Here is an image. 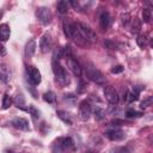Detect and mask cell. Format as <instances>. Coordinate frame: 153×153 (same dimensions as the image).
I'll return each instance as SVG.
<instances>
[{
  "label": "cell",
  "mask_w": 153,
  "mask_h": 153,
  "mask_svg": "<svg viewBox=\"0 0 153 153\" xmlns=\"http://www.w3.org/2000/svg\"><path fill=\"white\" fill-rule=\"evenodd\" d=\"M85 72H86V75L90 80L97 82V84H103L104 82V76L102 74L100 71H98L92 63H86L85 66Z\"/></svg>",
  "instance_id": "cell-4"
},
{
  "label": "cell",
  "mask_w": 153,
  "mask_h": 153,
  "mask_svg": "<svg viewBox=\"0 0 153 153\" xmlns=\"http://www.w3.org/2000/svg\"><path fill=\"white\" fill-rule=\"evenodd\" d=\"M55 145H57L62 152L63 151H72L74 148V142L71 137H60L55 141Z\"/></svg>",
  "instance_id": "cell-11"
},
{
  "label": "cell",
  "mask_w": 153,
  "mask_h": 153,
  "mask_svg": "<svg viewBox=\"0 0 153 153\" xmlns=\"http://www.w3.org/2000/svg\"><path fill=\"white\" fill-rule=\"evenodd\" d=\"M140 29H141V22L137 18H134L133 23H131V32L133 33H139Z\"/></svg>",
  "instance_id": "cell-23"
},
{
  "label": "cell",
  "mask_w": 153,
  "mask_h": 153,
  "mask_svg": "<svg viewBox=\"0 0 153 153\" xmlns=\"http://www.w3.org/2000/svg\"><path fill=\"white\" fill-rule=\"evenodd\" d=\"M139 94H140V88H139V87H134L130 92H127L126 99H127L129 103H133V102H135V100L139 99Z\"/></svg>",
  "instance_id": "cell-17"
},
{
  "label": "cell",
  "mask_w": 153,
  "mask_h": 153,
  "mask_svg": "<svg viewBox=\"0 0 153 153\" xmlns=\"http://www.w3.org/2000/svg\"><path fill=\"white\" fill-rule=\"evenodd\" d=\"M43 100L47 102V103L53 104V103H55V100H56V96H55V93H54L53 91H48V92H45V93L43 94Z\"/></svg>",
  "instance_id": "cell-21"
},
{
  "label": "cell",
  "mask_w": 153,
  "mask_h": 153,
  "mask_svg": "<svg viewBox=\"0 0 153 153\" xmlns=\"http://www.w3.org/2000/svg\"><path fill=\"white\" fill-rule=\"evenodd\" d=\"M56 7H57V11H59L61 14H65V13H67V12H68L69 2H67V1H65V0H61V1H59V2H57Z\"/></svg>",
  "instance_id": "cell-20"
},
{
  "label": "cell",
  "mask_w": 153,
  "mask_h": 153,
  "mask_svg": "<svg viewBox=\"0 0 153 153\" xmlns=\"http://www.w3.org/2000/svg\"><path fill=\"white\" fill-rule=\"evenodd\" d=\"M110 24H111V17H110V14L108 13V12H102L100 13V17H99V25H100V29L103 30V31H106L108 29H109V26H110Z\"/></svg>",
  "instance_id": "cell-12"
},
{
  "label": "cell",
  "mask_w": 153,
  "mask_h": 153,
  "mask_svg": "<svg viewBox=\"0 0 153 153\" xmlns=\"http://www.w3.org/2000/svg\"><path fill=\"white\" fill-rule=\"evenodd\" d=\"M114 153H129V152H128V149L126 147H118V148H116L114 151Z\"/></svg>",
  "instance_id": "cell-33"
},
{
  "label": "cell",
  "mask_w": 153,
  "mask_h": 153,
  "mask_svg": "<svg viewBox=\"0 0 153 153\" xmlns=\"http://www.w3.org/2000/svg\"><path fill=\"white\" fill-rule=\"evenodd\" d=\"M93 116H94V118H96L97 121H100V120H103V118L105 117V111H104L102 108L96 106V108L93 109Z\"/></svg>",
  "instance_id": "cell-22"
},
{
  "label": "cell",
  "mask_w": 153,
  "mask_h": 153,
  "mask_svg": "<svg viewBox=\"0 0 153 153\" xmlns=\"http://www.w3.org/2000/svg\"><path fill=\"white\" fill-rule=\"evenodd\" d=\"M106 137L112 140V141H120L122 139H124V133L121 130V129H111V130H108L105 133Z\"/></svg>",
  "instance_id": "cell-13"
},
{
  "label": "cell",
  "mask_w": 153,
  "mask_h": 153,
  "mask_svg": "<svg viewBox=\"0 0 153 153\" xmlns=\"http://www.w3.org/2000/svg\"><path fill=\"white\" fill-rule=\"evenodd\" d=\"M14 102H16V105H17L18 108H22V109H23V105L25 104V100H24L23 94H17L16 98H14Z\"/></svg>",
  "instance_id": "cell-28"
},
{
  "label": "cell",
  "mask_w": 153,
  "mask_h": 153,
  "mask_svg": "<svg viewBox=\"0 0 153 153\" xmlns=\"http://www.w3.org/2000/svg\"><path fill=\"white\" fill-rule=\"evenodd\" d=\"M36 17H37V19H38L43 25H47V24H49L50 20H51V12H50V10H49L48 7L42 6V7H38V8L36 10Z\"/></svg>",
  "instance_id": "cell-5"
},
{
  "label": "cell",
  "mask_w": 153,
  "mask_h": 153,
  "mask_svg": "<svg viewBox=\"0 0 153 153\" xmlns=\"http://www.w3.org/2000/svg\"><path fill=\"white\" fill-rule=\"evenodd\" d=\"M152 18V12L149 8H143L142 10V20L143 23H149Z\"/></svg>",
  "instance_id": "cell-24"
},
{
  "label": "cell",
  "mask_w": 153,
  "mask_h": 153,
  "mask_svg": "<svg viewBox=\"0 0 153 153\" xmlns=\"http://www.w3.org/2000/svg\"><path fill=\"white\" fill-rule=\"evenodd\" d=\"M129 18H130V16L128 14V13H123L122 16H121V23H122V25H127L128 23H129Z\"/></svg>",
  "instance_id": "cell-31"
},
{
  "label": "cell",
  "mask_w": 153,
  "mask_h": 153,
  "mask_svg": "<svg viewBox=\"0 0 153 153\" xmlns=\"http://www.w3.org/2000/svg\"><path fill=\"white\" fill-rule=\"evenodd\" d=\"M60 59H61L60 53H59V51H55L54 59H53V71H54V74H55V76H56V81H57L60 85L66 86V85L69 84L71 79H69V75H68V73L66 72V69L60 65V62H59Z\"/></svg>",
  "instance_id": "cell-1"
},
{
  "label": "cell",
  "mask_w": 153,
  "mask_h": 153,
  "mask_svg": "<svg viewBox=\"0 0 153 153\" xmlns=\"http://www.w3.org/2000/svg\"><path fill=\"white\" fill-rule=\"evenodd\" d=\"M152 97H148V98H146V99H143L142 102H141V109H146V108H148L149 105H152Z\"/></svg>",
  "instance_id": "cell-30"
},
{
  "label": "cell",
  "mask_w": 153,
  "mask_h": 153,
  "mask_svg": "<svg viewBox=\"0 0 153 153\" xmlns=\"http://www.w3.org/2000/svg\"><path fill=\"white\" fill-rule=\"evenodd\" d=\"M104 96H105L106 100L111 105H117V103H118V96H117V92L115 91V88L112 86H105L104 87Z\"/></svg>",
  "instance_id": "cell-9"
},
{
  "label": "cell",
  "mask_w": 153,
  "mask_h": 153,
  "mask_svg": "<svg viewBox=\"0 0 153 153\" xmlns=\"http://www.w3.org/2000/svg\"><path fill=\"white\" fill-rule=\"evenodd\" d=\"M0 80L4 82L10 80V71L6 66H0Z\"/></svg>",
  "instance_id": "cell-19"
},
{
  "label": "cell",
  "mask_w": 153,
  "mask_h": 153,
  "mask_svg": "<svg viewBox=\"0 0 153 153\" xmlns=\"http://www.w3.org/2000/svg\"><path fill=\"white\" fill-rule=\"evenodd\" d=\"M56 115H57V117L62 121V122H65L66 124H68V126H71L72 123H73V121H72V117H71V115L68 114V112H66V111H62V110H59L57 112H56Z\"/></svg>",
  "instance_id": "cell-18"
},
{
  "label": "cell",
  "mask_w": 153,
  "mask_h": 153,
  "mask_svg": "<svg viewBox=\"0 0 153 153\" xmlns=\"http://www.w3.org/2000/svg\"><path fill=\"white\" fill-rule=\"evenodd\" d=\"M12 124H13L14 128H17V129H19V130H29V129H30L29 122H27L25 118H23V117H17V118H14V120L12 121Z\"/></svg>",
  "instance_id": "cell-14"
},
{
  "label": "cell",
  "mask_w": 153,
  "mask_h": 153,
  "mask_svg": "<svg viewBox=\"0 0 153 153\" xmlns=\"http://www.w3.org/2000/svg\"><path fill=\"white\" fill-rule=\"evenodd\" d=\"M121 72H123V67H122L121 65H118V66L111 68V73H114V74H117V73H121Z\"/></svg>",
  "instance_id": "cell-32"
},
{
  "label": "cell",
  "mask_w": 153,
  "mask_h": 153,
  "mask_svg": "<svg viewBox=\"0 0 153 153\" xmlns=\"http://www.w3.org/2000/svg\"><path fill=\"white\" fill-rule=\"evenodd\" d=\"M11 103H12V100H11L10 96H8V94H5V96H4V99H2V108H4V109L10 108Z\"/></svg>",
  "instance_id": "cell-29"
},
{
  "label": "cell",
  "mask_w": 153,
  "mask_h": 153,
  "mask_svg": "<svg viewBox=\"0 0 153 153\" xmlns=\"http://www.w3.org/2000/svg\"><path fill=\"white\" fill-rule=\"evenodd\" d=\"M26 111H27L30 115H32L33 118H38V117H39V111H38L33 105H30V106L26 109Z\"/></svg>",
  "instance_id": "cell-27"
},
{
  "label": "cell",
  "mask_w": 153,
  "mask_h": 153,
  "mask_svg": "<svg viewBox=\"0 0 153 153\" xmlns=\"http://www.w3.org/2000/svg\"><path fill=\"white\" fill-rule=\"evenodd\" d=\"M76 26H78V30H79L81 37L84 38V41L90 42V43L97 42V35L88 25H86L85 23H76Z\"/></svg>",
  "instance_id": "cell-3"
},
{
  "label": "cell",
  "mask_w": 153,
  "mask_h": 153,
  "mask_svg": "<svg viewBox=\"0 0 153 153\" xmlns=\"http://www.w3.org/2000/svg\"><path fill=\"white\" fill-rule=\"evenodd\" d=\"M51 44H53V41H51V36L49 32H45L42 37H41V41H39V49L43 54L48 53L51 48Z\"/></svg>",
  "instance_id": "cell-10"
},
{
  "label": "cell",
  "mask_w": 153,
  "mask_h": 153,
  "mask_svg": "<svg viewBox=\"0 0 153 153\" xmlns=\"http://www.w3.org/2000/svg\"><path fill=\"white\" fill-rule=\"evenodd\" d=\"M136 42H137V45L140 48H145L146 44H147V36L146 35H140L137 38H136Z\"/></svg>",
  "instance_id": "cell-25"
},
{
  "label": "cell",
  "mask_w": 153,
  "mask_h": 153,
  "mask_svg": "<svg viewBox=\"0 0 153 153\" xmlns=\"http://www.w3.org/2000/svg\"><path fill=\"white\" fill-rule=\"evenodd\" d=\"M67 66L68 68L73 72V74L75 76H80L81 72H82V67L79 63V61H76V59H74L73 56H68L67 57Z\"/></svg>",
  "instance_id": "cell-8"
},
{
  "label": "cell",
  "mask_w": 153,
  "mask_h": 153,
  "mask_svg": "<svg viewBox=\"0 0 153 153\" xmlns=\"http://www.w3.org/2000/svg\"><path fill=\"white\" fill-rule=\"evenodd\" d=\"M5 55H6V49L2 45V43L0 42V56H5Z\"/></svg>",
  "instance_id": "cell-34"
},
{
  "label": "cell",
  "mask_w": 153,
  "mask_h": 153,
  "mask_svg": "<svg viewBox=\"0 0 153 153\" xmlns=\"http://www.w3.org/2000/svg\"><path fill=\"white\" fill-rule=\"evenodd\" d=\"M69 4H71V5H72V6H74V7H75V8H76V7H78V5H79V4H78V2H75V1H71V2H69Z\"/></svg>",
  "instance_id": "cell-35"
},
{
  "label": "cell",
  "mask_w": 153,
  "mask_h": 153,
  "mask_svg": "<svg viewBox=\"0 0 153 153\" xmlns=\"http://www.w3.org/2000/svg\"><path fill=\"white\" fill-rule=\"evenodd\" d=\"M63 31H65V35L72 39H74L75 42L78 43H82L84 42V38L81 37L79 30H78V26L75 23L71 22V20H65L63 22Z\"/></svg>",
  "instance_id": "cell-2"
},
{
  "label": "cell",
  "mask_w": 153,
  "mask_h": 153,
  "mask_svg": "<svg viewBox=\"0 0 153 153\" xmlns=\"http://www.w3.org/2000/svg\"><path fill=\"white\" fill-rule=\"evenodd\" d=\"M0 17H1V13H0Z\"/></svg>",
  "instance_id": "cell-36"
},
{
  "label": "cell",
  "mask_w": 153,
  "mask_h": 153,
  "mask_svg": "<svg viewBox=\"0 0 153 153\" xmlns=\"http://www.w3.org/2000/svg\"><path fill=\"white\" fill-rule=\"evenodd\" d=\"M35 51H36V41L35 39H30L25 45V56L27 59H30V57L33 56Z\"/></svg>",
  "instance_id": "cell-15"
},
{
  "label": "cell",
  "mask_w": 153,
  "mask_h": 153,
  "mask_svg": "<svg viewBox=\"0 0 153 153\" xmlns=\"http://www.w3.org/2000/svg\"><path fill=\"white\" fill-rule=\"evenodd\" d=\"M92 114V109H91V105L86 100H82L79 105V110H78V116L81 121H87L90 118Z\"/></svg>",
  "instance_id": "cell-6"
},
{
  "label": "cell",
  "mask_w": 153,
  "mask_h": 153,
  "mask_svg": "<svg viewBox=\"0 0 153 153\" xmlns=\"http://www.w3.org/2000/svg\"><path fill=\"white\" fill-rule=\"evenodd\" d=\"M26 73H27V76H29L30 81H31L33 85L41 84L42 76H41L39 71H38L36 67H33V66H26Z\"/></svg>",
  "instance_id": "cell-7"
},
{
  "label": "cell",
  "mask_w": 153,
  "mask_h": 153,
  "mask_svg": "<svg viewBox=\"0 0 153 153\" xmlns=\"http://www.w3.org/2000/svg\"><path fill=\"white\" fill-rule=\"evenodd\" d=\"M10 35H11L10 26L7 24L0 25V42H6L10 38Z\"/></svg>",
  "instance_id": "cell-16"
},
{
  "label": "cell",
  "mask_w": 153,
  "mask_h": 153,
  "mask_svg": "<svg viewBox=\"0 0 153 153\" xmlns=\"http://www.w3.org/2000/svg\"><path fill=\"white\" fill-rule=\"evenodd\" d=\"M126 115H127V117H129V118H136V117H140L142 114L139 112V111H136V110H134V109H128Z\"/></svg>",
  "instance_id": "cell-26"
}]
</instances>
